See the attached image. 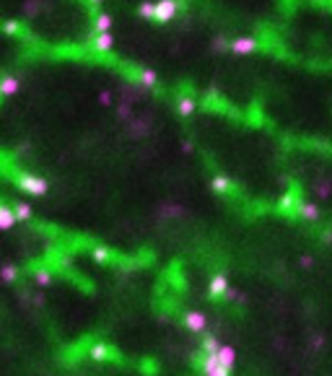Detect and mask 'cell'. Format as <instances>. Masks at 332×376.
<instances>
[{
  "mask_svg": "<svg viewBox=\"0 0 332 376\" xmlns=\"http://www.w3.org/2000/svg\"><path fill=\"white\" fill-rule=\"evenodd\" d=\"M16 184H18L24 192L34 195V197L47 195V190H50L47 179H42V177H36V174H18V177H16Z\"/></svg>",
  "mask_w": 332,
  "mask_h": 376,
  "instance_id": "1",
  "label": "cell"
},
{
  "mask_svg": "<svg viewBox=\"0 0 332 376\" xmlns=\"http://www.w3.org/2000/svg\"><path fill=\"white\" fill-rule=\"evenodd\" d=\"M202 376H231V368L221 366L216 353H205L202 356Z\"/></svg>",
  "mask_w": 332,
  "mask_h": 376,
  "instance_id": "2",
  "label": "cell"
},
{
  "mask_svg": "<svg viewBox=\"0 0 332 376\" xmlns=\"http://www.w3.org/2000/svg\"><path fill=\"white\" fill-rule=\"evenodd\" d=\"M177 11H179V3L177 0H158L156 3V24H169L174 16H177Z\"/></svg>",
  "mask_w": 332,
  "mask_h": 376,
  "instance_id": "3",
  "label": "cell"
},
{
  "mask_svg": "<svg viewBox=\"0 0 332 376\" xmlns=\"http://www.w3.org/2000/svg\"><path fill=\"white\" fill-rule=\"evenodd\" d=\"M229 278L223 275V273H216L213 278H211V283H208V296L211 299H221V296H226L229 294Z\"/></svg>",
  "mask_w": 332,
  "mask_h": 376,
  "instance_id": "4",
  "label": "cell"
},
{
  "mask_svg": "<svg viewBox=\"0 0 332 376\" xmlns=\"http://www.w3.org/2000/svg\"><path fill=\"white\" fill-rule=\"evenodd\" d=\"M182 324L190 329V332H202L208 327V319L202 311H184L182 314Z\"/></svg>",
  "mask_w": 332,
  "mask_h": 376,
  "instance_id": "5",
  "label": "cell"
},
{
  "mask_svg": "<svg viewBox=\"0 0 332 376\" xmlns=\"http://www.w3.org/2000/svg\"><path fill=\"white\" fill-rule=\"evenodd\" d=\"M257 50V39L255 36H236L231 39V52L234 55H249Z\"/></svg>",
  "mask_w": 332,
  "mask_h": 376,
  "instance_id": "6",
  "label": "cell"
},
{
  "mask_svg": "<svg viewBox=\"0 0 332 376\" xmlns=\"http://www.w3.org/2000/svg\"><path fill=\"white\" fill-rule=\"evenodd\" d=\"M16 221H18V216H16V211L11 205H0V228L3 231H11L13 226H16Z\"/></svg>",
  "mask_w": 332,
  "mask_h": 376,
  "instance_id": "7",
  "label": "cell"
},
{
  "mask_svg": "<svg viewBox=\"0 0 332 376\" xmlns=\"http://www.w3.org/2000/svg\"><path fill=\"white\" fill-rule=\"evenodd\" d=\"M216 356H218V363H221V366L234 368V363H236V350H234L231 345H221V348L216 350Z\"/></svg>",
  "mask_w": 332,
  "mask_h": 376,
  "instance_id": "8",
  "label": "cell"
},
{
  "mask_svg": "<svg viewBox=\"0 0 332 376\" xmlns=\"http://www.w3.org/2000/svg\"><path fill=\"white\" fill-rule=\"evenodd\" d=\"M18 89H21V80H18L16 75H6L3 80H0V94H3L6 99H8V96H13Z\"/></svg>",
  "mask_w": 332,
  "mask_h": 376,
  "instance_id": "9",
  "label": "cell"
},
{
  "mask_svg": "<svg viewBox=\"0 0 332 376\" xmlns=\"http://www.w3.org/2000/svg\"><path fill=\"white\" fill-rule=\"evenodd\" d=\"M112 47H114V36H112L109 31L94 36V50H96V52H109Z\"/></svg>",
  "mask_w": 332,
  "mask_h": 376,
  "instance_id": "10",
  "label": "cell"
},
{
  "mask_svg": "<svg viewBox=\"0 0 332 376\" xmlns=\"http://www.w3.org/2000/svg\"><path fill=\"white\" fill-rule=\"evenodd\" d=\"M299 216L306 218V221H317V218H319V207H317L314 202L301 200V202H299Z\"/></svg>",
  "mask_w": 332,
  "mask_h": 376,
  "instance_id": "11",
  "label": "cell"
},
{
  "mask_svg": "<svg viewBox=\"0 0 332 376\" xmlns=\"http://www.w3.org/2000/svg\"><path fill=\"white\" fill-rule=\"evenodd\" d=\"M138 83L143 89H153L156 83H158V75L153 73V70H148V68H143V70H138Z\"/></svg>",
  "mask_w": 332,
  "mask_h": 376,
  "instance_id": "12",
  "label": "cell"
},
{
  "mask_svg": "<svg viewBox=\"0 0 332 376\" xmlns=\"http://www.w3.org/2000/svg\"><path fill=\"white\" fill-rule=\"evenodd\" d=\"M89 356H91L94 361H109V358H112V348L104 345V343H96V345H91Z\"/></svg>",
  "mask_w": 332,
  "mask_h": 376,
  "instance_id": "13",
  "label": "cell"
},
{
  "mask_svg": "<svg viewBox=\"0 0 332 376\" xmlns=\"http://www.w3.org/2000/svg\"><path fill=\"white\" fill-rule=\"evenodd\" d=\"M211 187H213V192L223 195V192H229V190H231V182H229V177H223V174H216V177L211 179Z\"/></svg>",
  "mask_w": 332,
  "mask_h": 376,
  "instance_id": "14",
  "label": "cell"
},
{
  "mask_svg": "<svg viewBox=\"0 0 332 376\" xmlns=\"http://www.w3.org/2000/svg\"><path fill=\"white\" fill-rule=\"evenodd\" d=\"M94 29H96V34L109 31V29H112V16H109V13H99L96 21H94Z\"/></svg>",
  "mask_w": 332,
  "mask_h": 376,
  "instance_id": "15",
  "label": "cell"
},
{
  "mask_svg": "<svg viewBox=\"0 0 332 376\" xmlns=\"http://www.w3.org/2000/svg\"><path fill=\"white\" fill-rule=\"evenodd\" d=\"M34 283L42 285V288H47L52 283V273L50 270H34Z\"/></svg>",
  "mask_w": 332,
  "mask_h": 376,
  "instance_id": "16",
  "label": "cell"
},
{
  "mask_svg": "<svg viewBox=\"0 0 332 376\" xmlns=\"http://www.w3.org/2000/svg\"><path fill=\"white\" fill-rule=\"evenodd\" d=\"M195 107H197V104H195V99H190V96H182V99H179V104H177L179 114H184V117H187V114H192V112H195Z\"/></svg>",
  "mask_w": 332,
  "mask_h": 376,
  "instance_id": "17",
  "label": "cell"
},
{
  "mask_svg": "<svg viewBox=\"0 0 332 376\" xmlns=\"http://www.w3.org/2000/svg\"><path fill=\"white\" fill-rule=\"evenodd\" d=\"M148 130H151V122H148V119H135V122H133V128H130L133 135H146Z\"/></svg>",
  "mask_w": 332,
  "mask_h": 376,
  "instance_id": "18",
  "label": "cell"
},
{
  "mask_svg": "<svg viewBox=\"0 0 332 376\" xmlns=\"http://www.w3.org/2000/svg\"><path fill=\"white\" fill-rule=\"evenodd\" d=\"M138 16L140 18H156V3H140L138 6Z\"/></svg>",
  "mask_w": 332,
  "mask_h": 376,
  "instance_id": "19",
  "label": "cell"
},
{
  "mask_svg": "<svg viewBox=\"0 0 332 376\" xmlns=\"http://www.w3.org/2000/svg\"><path fill=\"white\" fill-rule=\"evenodd\" d=\"M211 47H213L216 52H229V50H231V39H226V36H216Z\"/></svg>",
  "mask_w": 332,
  "mask_h": 376,
  "instance_id": "20",
  "label": "cell"
},
{
  "mask_svg": "<svg viewBox=\"0 0 332 376\" xmlns=\"http://www.w3.org/2000/svg\"><path fill=\"white\" fill-rule=\"evenodd\" d=\"M13 207H16L18 221H29V218H31V205H29V202H18V205H13Z\"/></svg>",
  "mask_w": 332,
  "mask_h": 376,
  "instance_id": "21",
  "label": "cell"
},
{
  "mask_svg": "<svg viewBox=\"0 0 332 376\" xmlns=\"http://www.w3.org/2000/svg\"><path fill=\"white\" fill-rule=\"evenodd\" d=\"M21 11H24L26 16H36V13L42 11V0H26Z\"/></svg>",
  "mask_w": 332,
  "mask_h": 376,
  "instance_id": "22",
  "label": "cell"
},
{
  "mask_svg": "<svg viewBox=\"0 0 332 376\" xmlns=\"http://www.w3.org/2000/svg\"><path fill=\"white\" fill-rule=\"evenodd\" d=\"M218 348H221V345H218V340H216L213 335H205V338H202V350H205V353H216Z\"/></svg>",
  "mask_w": 332,
  "mask_h": 376,
  "instance_id": "23",
  "label": "cell"
},
{
  "mask_svg": "<svg viewBox=\"0 0 332 376\" xmlns=\"http://www.w3.org/2000/svg\"><path fill=\"white\" fill-rule=\"evenodd\" d=\"M16 278H18V267H16V265H11V262H8V265H3V280H6V283H13Z\"/></svg>",
  "mask_w": 332,
  "mask_h": 376,
  "instance_id": "24",
  "label": "cell"
},
{
  "mask_svg": "<svg viewBox=\"0 0 332 376\" xmlns=\"http://www.w3.org/2000/svg\"><path fill=\"white\" fill-rule=\"evenodd\" d=\"M161 216H166V218H172V216H184V207H179V205H163Z\"/></svg>",
  "mask_w": 332,
  "mask_h": 376,
  "instance_id": "25",
  "label": "cell"
},
{
  "mask_svg": "<svg viewBox=\"0 0 332 376\" xmlns=\"http://www.w3.org/2000/svg\"><path fill=\"white\" fill-rule=\"evenodd\" d=\"M317 195H319V197H329V195H332V182L322 179V182L317 184Z\"/></svg>",
  "mask_w": 332,
  "mask_h": 376,
  "instance_id": "26",
  "label": "cell"
},
{
  "mask_svg": "<svg viewBox=\"0 0 332 376\" xmlns=\"http://www.w3.org/2000/svg\"><path fill=\"white\" fill-rule=\"evenodd\" d=\"M94 260H96V262H107V260H109V249L94 246Z\"/></svg>",
  "mask_w": 332,
  "mask_h": 376,
  "instance_id": "27",
  "label": "cell"
},
{
  "mask_svg": "<svg viewBox=\"0 0 332 376\" xmlns=\"http://www.w3.org/2000/svg\"><path fill=\"white\" fill-rule=\"evenodd\" d=\"M3 29H6V34H21V26H18L16 21H6Z\"/></svg>",
  "mask_w": 332,
  "mask_h": 376,
  "instance_id": "28",
  "label": "cell"
},
{
  "mask_svg": "<svg viewBox=\"0 0 332 376\" xmlns=\"http://www.w3.org/2000/svg\"><path fill=\"white\" fill-rule=\"evenodd\" d=\"M99 101H101L104 107H109V104H112V94H109V91H104V94H99Z\"/></svg>",
  "mask_w": 332,
  "mask_h": 376,
  "instance_id": "29",
  "label": "cell"
},
{
  "mask_svg": "<svg viewBox=\"0 0 332 376\" xmlns=\"http://www.w3.org/2000/svg\"><path fill=\"white\" fill-rule=\"evenodd\" d=\"M301 265H304V267H312V265H314V260H312L309 255H304V257H301Z\"/></svg>",
  "mask_w": 332,
  "mask_h": 376,
  "instance_id": "30",
  "label": "cell"
},
{
  "mask_svg": "<svg viewBox=\"0 0 332 376\" xmlns=\"http://www.w3.org/2000/svg\"><path fill=\"white\" fill-rule=\"evenodd\" d=\"M182 151H184V153H190V151H192V143H187V140H184V143H182Z\"/></svg>",
  "mask_w": 332,
  "mask_h": 376,
  "instance_id": "31",
  "label": "cell"
},
{
  "mask_svg": "<svg viewBox=\"0 0 332 376\" xmlns=\"http://www.w3.org/2000/svg\"><path fill=\"white\" fill-rule=\"evenodd\" d=\"M91 3H101V0H91Z\"/></svg>",
  "mask_w": 332,
  "mask_h": 376,
  "instance_id": "32",
  "label": "cell"
}]
</instances>
